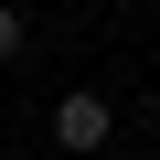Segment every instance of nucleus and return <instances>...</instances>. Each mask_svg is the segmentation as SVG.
I'll list each match as a JSON object with an SVG mask.
<instances>
[{"mask_svg":"<svg viewBox=\"0 0 160 160\" xmlns=\"http://www.w3.org/2000/svg\"><path fill=\"white\" fill-rule=\"evenodd\" d=\"M53 149L107 160V96H64V107H53Z\"/></svg>","mask_w":160,"mask_h":160,"instance_id":"f257e3e1","label":"nucleus"},{"mask_svg":"<svg viewBox=\"0 0 160 160\" xmlns=\"http://www.w3.org/2000/svg\"><path fill=\"white\" fill-rule=\"evenodd\" d=\"M11 53H22V11L0 0V64H11Z\"/></svg>","mask_w":160,"mask_h":160,"instance_id":"f03ea898","label":"nucleus"},{"mask_svg":"<svg viewBox=\"0 0 160 160\" xmlns=\"http://www.w3.org/2000/svg\"><path fill=\"white\" fill-rule=\"evenodd\" d=\"M107 160H139V149H107Z\"/></svg>","mask_w":160,"mask_h":160,"instance_id":"7ed1b4c3","label":"nucleus"}]
</instances>
